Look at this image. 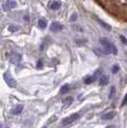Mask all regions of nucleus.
<instances>
[{
	"label": "nucleus",
	"instance_id": "f257e3e1",
	"mask_svg": "<svg viewBox=\"0 0 127 128\" xmlns=\"http://www.w3.org/2000/svg\"><path fill=\"white\" fill-rule=\"evenodd\" d=\"M100 43L102 45V49H103L105 54H118V50H116V46L114 44H112L109 41V39L104 38H100Z\"/></svg>",
	"mask_w": 127,
	"mask_h": 128
},
{
	"label": "nucleus",
	"instance_id": "f03ea898",
	"mask_svg": "<svg viewBox=\"0 0 127 128\" xmlns=\"http://www.w3.org/2000/svg\"><path fill=\"white\" fill-rule=\"evenodd\" d=\"M80 117V115L78 114V113H74V114H72L71 116L69 117L65 118L64 120H62V122H61V125H62V127H67V126H69L71 125L73 122H74L78 118Z\"/></svg>",
	"mask_w": 127,
	"mask_h": 128
},
{
	"label": "nucleus",
	"instance_id": "7ed1b4c3",
	"mask_svg": "<svg viewBox=\"0 0 127 128\" xmlns=\"http://www.w3.org/2000/svg\"><path fill=\"white\" fill-rule=\"evenodd\" d=\"M3 78H4V80H5V82L10 86L11 88H16V85H17V83H16V80L12 78V76L11 75L10 72H8V71L5 72L4 75H3Z\"/></svg>",
	"mask_w": 127,
	"mask_h": 128
},
{
	"label": "nucleus",
	"instance_id": "20e7f679",
	"mask_svg": "<svg viewBox=\"0 0 127 128\" xmlns=\"http://www.w3.org/2000/svg\"><path fill=\"white\" fill-rule=\"evenodd\" d=\"M2 6H3L4 11H8V10L16 8V6H17V2H16V0H6Z\"/></svg>",
	"mask_w": 127,
	"mask_h": 128
},
{
	"label": "nucleus",
	"instance_id": "39448f33",
	"mask_svg": "<svg viewBox=\"0 0 127 128\" xmlns=\"http://www.w3.org/2000/svg\"><path fill=\"white\" fill-rule=\"evenodd\" d=\"M100 74H101V70H98V71L95 73V75L94 76H87V78L84 80V82L86 83V84H90V83H92V82H94V81L100 76Z\"/></svg>",
	"mask_w": 127,
	"mask_h": 128
},
{
	"label": "nucleus",
	"instance_id": "423d86ee",
	"mask_svg": "<svg viewBox=\"0 0 127 128\" xmlns=\"http://www.w3.org/2000/svg\"><path fill=\"white\" fill-rule=\"evenodd\" d=\"M62 29H63V26L60 23H58V22H53L51 24V26H50V30L52 32H59Z\"/></svg>",
	"mask_w": 127,
	"mask_h": 128
},
{
	"label": "nucleus",
	"instance_id": "0eeeda50",
	"mask_svg": "<svg viewBox=\"0 0 127 128\" xmlns=\"http://www.w3.org/2000/svg\"><path fill=\"white\" fill-rule=\"evenodd\" d=\"M115 116H116V113L115 112H108L101 116V120H113L115 118Z\"/></svg>",
	"mask_w": 127,
	"mask_h": 128
},
{
	"label": "nucleus",
	"instance_id": "6e6552de",
	"mask_svg": "<svg viewBox=\"0 0 127 128\" xmlns=\"http://www.w3.org/2000/svg\"><path fill=\"white\" fill-rule=\"evenodd\" d=\"M21 60V56L18 54H12L11 56V62L14 64H17Z\"/></svg>",
	"mask_w": 127,
	"mask_h": 128
},
{
	"label": "nucleus",
	"instance_id": "1a4fd4ad",
	"mask_svg": "<svg viewBox=\"0 0 127 128\" xmlns=\"http://www.w3.org/2000/svg\"><path fill=\"white\" fill-rule=\"evenodd\" d=\"M60 6H61V2H59V1H53L51 3V5H50V8L52 10H54V11H56V10H58L60 8Z\"/></svg>",
	"mask_w": 127,
	"mask_h": 128
},
{
	"label": "nucleus",
	"instance_id": "9d476101",
	"mask_svg": "<svg viewBox=\"0 0 127 128\" xmlns=\"http://www.w3.org/2000/svg\"><path fill=\"white\" fill-rule=\"evenodd\" d=\"M23 105H17L16 108H14L12 109V114H14V115H18V114H20L22 112V110H23Z\"/></svg>",
	"mask_w": 127,
	"mask_h": 128
},
{
	"label": "nucleus",
	"instance_id": "9b49d317",
	"mask_svg": "<svg viewBox=\"0 0 127 128\" xmlns=\"http://www.w3.org/2000/svg\"><path fill=\"white\" fill-rule=\"evenodd\" d=\"M108 82H109V80H108L107 76H102L100 78V85H106V84H108Z\"/></svg>",
	"mask_w": 127,
	"mask_h": 128
},
{
	"label": "nucleus",
	"instance_id": "f8f14e48",
	"mask_svg": "<svg viewBox=\"0 0 127 128\" xmlns=\"http://www.w3.org/2000/svg\"><path fill=\"white\" fill-rule=\"evenodd\" d=\"M37 25L40 29H45L46 26H47V22L45 21L44 19H39L38 22H37Z\"/></svg>",
	"mask_w": 127,
	"mask_h": 128
},
{
	"label": "nucleus",
	"instance_id": "ddd939ff",
	"mask_svg": "<svg viewBox=\"0 0 127 128\" xmlns=\"http://www.w3.org/2000/svg\"><path fill=\"white\" fill-rule=\"evenodd\" d=\"M96 21L98 22V23H100V25H102V27H103V28H105V29H108V30H110V29H111V27L109 26V25H108L107 23H105L104 21H102L101 19L98 18V17H96Z\"/></svg>",
	"mask_w": 127,
	"mask_h": 128
},
{
	"label": "nucleus",
	"instance_id": "4468645a",
	"mask_svg": "<svg viewBox=\"0 0 127 128\" xmlns=\"http://www.w3.org/2000/svg\"><path fill=\"white\" fill-rule=\"evenodd\" d=\"M70 89V85L69 84H64L62 87H61V89H60V94H65L66 92H68Z\"/></svg>",
	"mask_w": 127,
	"mask_h": 128
},
{
	"label": "nucleus",
	"instance_id": "2eb2a0df",
	"mask_svg": "<svg viewBox=\"0 0 127 128\" xmlns=\"http://www.w3.org/2000/svg\"><path fill=\"white\" fill-rule=\"evenodd\" d=\"M72 102H73V98L72 96H69V98H65L63 100L64 104L65 105H70L71 103H72Z\"/></svg>",
	"mask_w": 127,
	"mask_h": 128
},
{
	"label": "nucleus",
	"instance_id": "dca6fc26",
	"mask_svg": "<svg viewBox=\"0 0 127 128\" xmlns=\"http://www.w3.org/2000/svg\"><path fill=\"white\" fill-rule=\"evenodd\" d=\"M116 93V89H115V86H112L111 87V90H110V93H109V98H112L114 95Z\"/></svg>",
	"mask_w": 127,
	"mask_h": 128
},
{
	"label": "nucleus",
	"instance_id": "f3484780",
	"mask_svg": "<svg viewBox=\"0 0 127 128\" xmlns=\"http://www.w3.org/2000/svg\"><path fill=\"white\" fill-rule=\"evenodd\" d=\"M118 70H120V67H118V65H114V66L112 67V72H113L114 74H115V73H118Z\"/></svg>",
	"mask_w": 127,
	"mask_h": 128
},
{
	"label": "nucleus",
	"instance_id": "a211bd4d",
	"mask_svg": "<svg viewBox=\"0 0 127 128\" xmlns=\"http://www.w3.org/2000/svg\"><path fill=\"white\" fill-rule=\"evenodd\" d=\"M9 30H10L11 32H16V31H18V28L16 26H10L9 27Z\"/></svg>",
	"mask_w": 127,
	"mask_h": 128
},
{
	"label": "nucleus",
	"instance_id": "6ab92c4d",
	"mask_svg": "<svg viewBox=\"0 0 127 128\" xmlns=\"http://www.w3.org/2000/svg\"><path fill=\"white\" fill-rule=\"evenodd\" d=\"M120 40L122 41V43H123V44L127 45V39L125 38V36H120Z\"/></svg>",
	"mask_w": 127,
	"mask_h": 128
},
{
	"label": "nucleus",
	"instance_id": "aec40b11",
	"mask_svg": "<svg viewBox=\"0 0 127 128\" xmlns=\"http://www.w3.org/2000/svg\"><path fill=\"white\" fill-rule=\"evenodd\" d=\"M76 17H78V14H73L72 16H71V20H72V21H74V20L76 19Z\"/></svg>",
	"mask_w": 127,
	"mask_h": 128
},
{
	"label": "nucleus",
	"instance_id": "412c9836",
	"mask_svg": "<svg viewBox=\"0 0 127 128\" xmlns=\"http://www.w3.org/2000/svg\"><path fill=\"white\" fill-rule=\"evenodd\" d=\"M127 103V94H126V96L124 98V100H123V102H122V105H124V104H126Z\"/></svg>",
	"mask_w": 127,
	"mask_h": 128
},
{
	"label": "nucleus",
	"instance_id": "4be33fe9",
	"mask_svg": "<svg viewBox=\"0 0 127 128\" xmlns=\"http://www.w3.org/2000/svg\"><path fill=\"white\" fill-rule=\"evenodd\" d=\"M106 128H114V127H113L112 125H108V126H107V127H106Z\"/></svg>",
	"mask_w": 127,
	"mask_h": 128
},
{
	"label": "nucleus",
	"instance_id": "5701e85b",
	"mask_svg": "<svg viewBox=\"0 0 127 128\" xmlns=\"http://www.w3.org/2000/svg\"><path fill=\"white\" fill-rule=\"evenodd\" d=\"M43 128H47V127H46V126H44V127H43Z\"/></svg>",
	"mask_w": 127,
	"mask_h": 128
}]
</instances>
